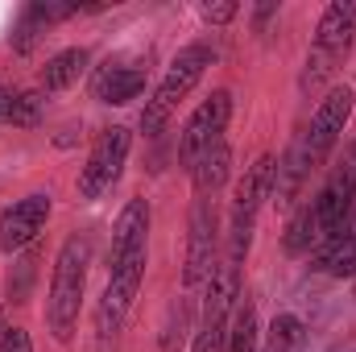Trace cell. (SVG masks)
Listing matches in <instances>:
<instances>
[{"label": "cell", "mask_w": 356, "mask_h": 352, "mask_svg": "<svg viewBox=\"0 0 356 352\" xmlns=\"http://www.w3.org/2000/svg\"><path fill=\"white\" fill-rule=\"evenodd\" d=\"M88 67V50L83 46H71V50H58L46 67H42V91H63L71 88Z\"/></svg>", "instance_id": "cell-17"}, {"label": "cell", "mask_w": 356, "mask_h": 352, "mask_svg": "<svg viewBox=\"0 0 356 352\" xmlns=\"http://www.w3.org/2000/svg\"><path fill=\"white\" fill-rule=\"evenodd\" d=\"M302 344V319L294 315H277L269 328V352H294Z\"/></svg>", "instance_id": "cell-21"}, {"label": "cell", "mask_w": 356, "mask_h": 352, "mask_svg": "<svg viewBox=\"0 0 356 352\" xmlns=\"http://www.w3.org/2000/svg\"><path fill=\"white\" fill-rule=\"evenodd\" d=\"M315 241H323V228H319V216H315V203H307V207H298L294 211V220H290V228H286V237H282V245H286V253H311V245Z\"/></svg>", "instance_id": "cell-19"}, {"label": "cell", "mask_w": 356, "mask_h": 352, "mask_svg": "<svg viewBox=\"0 0 356 352\" xmlns=\"http://www.w3.org/2000/svg\"><path fill=\"white\" fill-rule=\"evenodd\" d=\"M228 116H232V91H211L186 120L182 137H178V162L191 170L216 141H224V129H228Z\"/></svg>", "instance_id": "cell-5"}, {"label": "cell", "mask_w": 356, "mask_h": 352, "mask_svg": "<svg viewBox=\"0 0 356 352\" xmlns=\"http://www.w3.org/2000/svg\"><path fill=\"white\" fill-rule=\"evenodd\" d=\"M211 58H216V50L211 46H203V42H195V46H182L175 54V63H170V71H166V79L158 83V91L145 99V112H141V133L145 137H158L166 125H170V116L178 112V104L191 95V88L203 79V71L211 67Z\"/></svg>", "instance_id": "cell-2"}, {"label": "cell", "mask_w": 356, "mask_h": 352, "mask_svg": "<svg viewBox=\"0 0 356 352\" xmlns=\"http://www.w3.org/2000/svg\"><path fill=\"white\" fill-rule=\"evenodd\" d=\"M307 175H311V162H307L302 137H294V145L286 150V158H282L277 170H273V195H277V207H290V203H294V195L302 191Z\"/></svg>", "instance_id": "cell-15"}, {"label": "cell", "mask_w": 356, "mask_h": 352, "mask_svg": "<svg viewBox=\"0 0 356 352\" xmlns=\"http://www.w3.org/2000/svg\"><path fill=\"white\" fill-rule=\"evenodd\" d=\"M315 269H319V273H327V278H353V273H356V237H353V232L332 237V241L319 249Z\"/></svg>", "instance_id": "cell-18"}, {"label": "cell", "mask_w": 356, "mask_h": 352, "mask_svg": "<svg viewBox=\"0 0 356 352\" xmlns=\"http://www.w3.org/2000/svg\"><path fill=\"white\" fill-rule=\"evenodd\" d=\"M228 166H232V154H228V145L224 141H216L195 166H191V182H195V195H216L220 186H224V178H228Z\"/></svg>", "instance_id": "cell-16"}, {"label": "cell", "mask_w": 356, "mask_h": 352, "mask_svg": "<svg viewBox=\"0 0 356 352\" xmlns=\"http://www.w3.org/2000/svg\"><path fill=\"white\" fill-rule=\"evenodd\" d=\"M38 116H42V99H38L33 91H17V104H13V125L29 129V125H38Z\"/></svg>", "instance_id": "cell-22"}, {"label": "cell", "mask_w": 356, "mask_h": 352, "mask_svg": "<svg viewBox=\"0 0 356 352\" xmlns=\"http://www.w3.org/2000/svg\"><path fill=\"white\" fill-rule=\"evenodd\" d=\"M353 104H356V91L348 88V83H344V88H332L319 99V108H315V116H311V125H307V133H302V150H307L311 170L323 166V158H327L332 145L340 141V133H344V125H348V116H353Z\"/></svg>", "instance_id": "cell-6"}, {"label": "cell", "mask_w": 356, "mask_h": 352, "mask_svg": "<svg viewBox=\"0 0 356 352\" xmlns=\"http://www.w3.org/2000/svg\"><path fill=\"white\" fill-rule=\"evenodd\" d=\"M141 278H145V262L120 265V269L108 273V290H104V298L95 307V332H99L104 344L124 328V315H129V307H133V298L141 290Z\"/></svg>", "instance_id": "cell-11"}, {"label": "cell", "mask_w": 356, "mask_h": 352, "mask_svg": "<svg viewBox=\"0 0 356 352\" xmlns=\"http://www.w3.org/2000/svg\"><path fill=\"white\" fill-rule=\"evenodd\" d=\"M273 170H277V162L261 154L245 178H241V186H236V199H232V220H228V241H232V265H241V257L249 253V241H253V224H257V211H261V203H266L269 195H273Z\"/></svg>", "instance_id": "cell-4"}, {"label": "cell", "mask_w": 356, "mask_h": 352, "mask_svg": "<svg viewBox=\"0 0 356 352\" xmlns=\"http://www.w3.org/2000/svg\"><path fill=\"white\" fill-rule=\"evenodd\" d=\"M236 298V265H216L207 278V294H203V323H199V340L195 352H220L228 340V311Z\"/></svg>", "instance_id": "cell-9"}, {"label": "cell", "mask_w": 356, "mask_h": 352, "mask_svg": "<svg viewBox=\"0 0 356 352\" xmlns=\"http://www.w3.org/2000/svg\"><path fill=\"white\" fill-rule=\"evenodd\" d=\"M203 17H207L211 25H224V21H232V17H236V4H207V8H203Z\"/></svg>", "instance_id": "cell-24"}, {"label": "cell", "mask_w": 356, "mask_h": 352, "mask_svg": "<svg viewBox=\"0 0 356 352\" xmlns=\"http://www.w3.org/2000/svg\"><path fill=\"white\" fill-rule=\"evenodd\" d=\"M224 352H257V311L253 303H241L232 323H228V344Z\"/></svg>", "instance_id": "cell-20"}, {"label": "cell", "mask_w": 356, "mask_h": 352, "mask_svg": "<svg viewBox=\"0 0 356 352\" xmlns=\"http://www.w3.org/2000/svg\"><path fill=\"white\" fill-rule=\"evenodd\" d=\"M145 91V71L129 63H104L91 79V95L99 104H129Z\"/></svg>", "instance_id": "cell-14"}, {"label": "cell", "mask_w": 356, "mask_h": 352, "mask_svg": "<svg viewBox=\"0 0 356 352\" xmlns=\"http://www.w3.org/2000/svg\"><path fill=\"white\" fill-rule=\"evenodd\" d=\"M83 290H88V241L71 237L58 249L54 278H50V294H46V328L58 344H67L79 328V307H83Z\"/></svg>", "instance_id": "cell-1"}, {"label": "cell", "mask_w": 356, "mask_h": 352, "mask_svg": "<svg viewBox=\"0 0 356 352\" xmlns=\"http://www.w3.org/2000/svg\"><path fill=\"white\" fill-rule=\"evenodd\" d=\"M0 352H33L29 332H21V328H8V332H4V340H0Z\"/></svg>", "instance_id": "cell-23"}, {"label": "cell", "mask_w": 356, "mask_h": 352, "mask_svg": "<svg viewBox=\"0 0 356 352\" xmlns=\"http://www.w3.org/2000/svg\"><path fill=\"white\" fill-rule=\"evenodd\" d=\"M211 257H216V199L195 195L191 207V237H186V265H182V286L195 290L199 282L211 278Z\"/></svg>", "instance_id": "cell-10"}, {"label": "cell", "mask_w": 356, "mask_h": 352, "mask_svg": "<svg viewBox=\"0 0 356 352\" xmlns=\"http://www.w3.org/2000/svg\"><path fill=\"white\" fill-rule=\"evenodd\" d=\"M46 220H50V195H25V199H17L13 207L0 211V249L4 253L25 249L29 241H38V232L46 228Z\"/></svg>", "instance_id": "cell-13"}, {"label": "cell", "mask_w": 356, "mask_h": 352, "mask_svg": "<svg viewBox=\"0 0 356 352\" xmlns=\"http://www.w3.org/2000/svg\"><path fill=\"white\" fill-rule=\"evenodd\" d=\"M13 104H17V91L0 88V125H13Z\"/></svg>", "instance_id": "cell-25"}, {"label": "cell", "mask_w": 356, "mask_h": 352, "mask_svg": "<svg viewBox=\"0 0 356 352\" xmlns=\"http://www.w3.org/2000/svg\"><path fill=\"white\" fill-rule=\"evenodd\" d=\"M311 203H315V216H319V228H323L327 241L348 232V220H353V207H356V145L344 154V162L327 175L323 191Z\"/></svg>", "instance_id": "cell-7"}, {"label": "cell", "mask_w": 356, "mask_h": 352, "mask_svg": "<svg viewBox=\"0 0 356 352\" xmlns=\"http://www.w3.org/2000/svg\"><path fill=\"white\" fill-rule=\"evenodd\" d=\"M356 42V0H336L323 8L319 25H315V38H311V50H307V71H302V88H319L353 50Z\"/></svg>", "instance_id": "cell-3"}, {"label": "cell", "mask_w": 356, "mask_h": 352, "mask_svg": "<svg viewBox=\"0 0 356 352\" xmlns=\"http://www.w3.org/2000/svg\"><path fill=\"white\" fill-rule=\"evenodd\" d=\"M145 241H149V203L129 199L112 224V249H108V269L145 262Z\"/></svg>", "instance_id": "cell-12"}, {"label": "cell", "mask_w": 356, "mask_h": 352, "mask_svg": "<svg viewBox=\"0 0 356 352\" xmlns=\"http://www.w3.org/2000/svg\"><path fill=\"white\" fill-rule=\"evenodd\" d=\"M129 145H133V133L129 129H104L99 137H95V145H91L88 162H83V170H79V195L83 199H99L116 178L124 170V158H129Z\"/></svg>", "instance_id": "cell-8"}]
</instances>
